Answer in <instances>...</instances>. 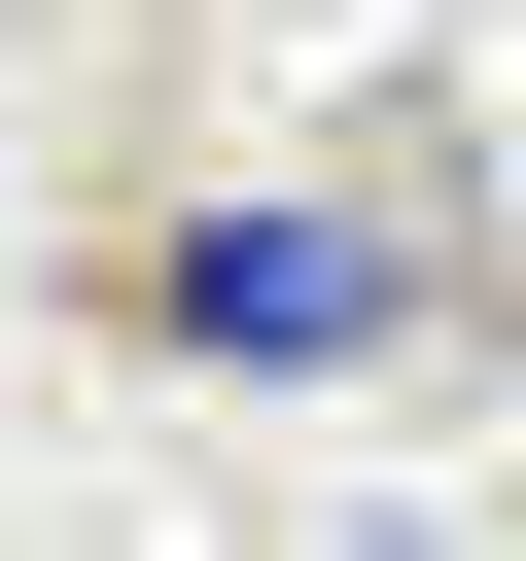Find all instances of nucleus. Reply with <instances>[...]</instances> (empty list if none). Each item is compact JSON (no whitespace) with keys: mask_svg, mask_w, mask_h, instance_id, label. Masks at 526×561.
<instances>
[{"mask_svg":"<svg viewBox=\"0 0 526 561\" xmlns=\"http://www.w3.org/2000/svg\"><path fill=\"white\" fill-rule=\"evenodd\" d=\"M105 316H140L175 386H386V351H456V245H421V210H175Z\"/></svg>","mask_w":526,"mask_h":561,"instance_id":"obj_1","label":"nucleus"}]
</instances>
